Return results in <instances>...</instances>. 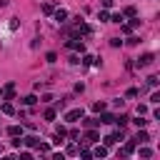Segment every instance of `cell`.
Returning a JSON list of instances; mask_svg holds the SVG:
<instances>
[{
  "label": "cell",
  "instance_id": "836d02e7",
  "mask_svg": "<svg viewBox=\"0 0 160 160\" xmlns=\"http://www.w3.org/2000/svg\"><path fill=\"white\" fill-rule=\"evenodd\" d=\"M0 100H2V90H0Z\"/></svg>",
  "mask_w": 160,
  "mask_h": 160
},
{
  "label": "cell",
  "instance_id": "f546056e",
  "mask_svg": "<svg viewBox=\"0 0 160 160\" xmlns=\"http://www.w3.org/2000/svg\"><path fill=\"white\" fill-rule=\"evenodd\" d=\"M80 158H85V160H88V158H92V152L85 148V150H80Z\"/></svg>",
  "mask_w": 160,
  "mask_h": 160
},
{
  "label": "cell",
  "instance_id": "9c48e42d",
  "mask_svg": "<svg viewBox=\"0 0 160 160\" xmlns=\"http://www.w3.org/2000/svg\"><path fill=\"white\" fill-rule=\"evenodd\" d=\"M92 155H95V158H105V155H108V148H102V145H98V148L92 150Z\"/></svg>",
  "mask_w": 160,
  "mask_h": 160
},
{
  "label": "cell",
  "instance_id": "7c38bea8",
  "mask_svg": "<svg viewBox=\"0 0 160 160\" xmlns=\"http://www.w3.org/2000/svg\"><path fill=\"white\" fill-rule=\"evenodd\" d=\"M120 30H122V32H125V35H130V32H132V30H135V28H132V25H130V22H122V25H120Z\"/></svg>",
  "mask_w": 160,
  "mask_h": 160
},
{
  "label": "cell",
  "instance_id": "ac0fdd59",
  "mask_svg": "<svg viewBox=\"0 0 160 160\" xmlns=\"http://www.w3.org/2000/svg\"><path fill=\"white\" fill-rule=\"evenodd\" d=\"M92 110H95V112H102V110H105V102H102V100H100V102H95V105H92Z\"/></svg>",
  "mask_w": 160,
  "mask_h": 160
},
{
  "label": "cell",
  "instance_id": "1f68e13d",
  "mask_svg": "<svg viewBox=\"0 0 160 160\" xmlns=\"http://www.w3.org/2000/svg\"><path fill=\"white\" fill-rule=\"evenodd\" d=\"M68 100H70V98H62V100H58V108H60V110H62V108H65V105H68Z\"/></svg>",
  "mask_w": 160,
  "mask_h": 160
},
{
  "label": "cell",
  "instance_id": "4dcf8cb0",
  "mask_svg": "<svg viewBox=\"0 0 160 160\" xmlns=\"http://www.w3.org/2000/svg\"><path fill=\"white\" fill-rule=\"evenodd\" d=\"M125 95H128V98H135V95H138V88H130V90H128Z\"/></svg>",
  "mask_w": 160,
  "mask_h": 160
},
{
  "label": "cell",
  "instance_id": "4316f807",
  "mask_svg": "<svg viewBox=\"0 0 160 160\" xmlns=\"http://www.w3.org/2000/svg\"><path fill=\"white\" fill-rule=\"evenodd\" d=\"M98 18H100V20H110V15H108V10H100V12H98Z\"/></svg>",
  "mask_w": 160,
  "mask_h": 160
},
{
  "label": "cell",
  "instance_id": "ba28073f",
  "mask_svg": "<svg viewBox=\"0 0 160 160\" xmlns=\"http://www.w3.org/2000/svg\"><path fill=\"white\" fill-rule=\"evenodd\" d=\"M95 140H100V135H98L95 130H88V132H85V142H95Z\"/></svg>",
  "mask_w": 160,
  "mask_h": 160
},
{
  "label": "cell",
  "instance_id": "277c9868",
  "mask_svg": "<svg viewBox=\"0 0 160 160\" xmlns=\"http://www.w3.org/2000/svg\"><path fill=\"white\" fill-rule=\"evenodd\" d=\"M22 142H25L28 148H38V145H40V138H35V135H28Z\"/></svg>",
  "mask_w": 160,
  "mask_h": 160
},
{
  "label": "cell",
  "instance_id": "8992f818",
  "mask_svg": "<svg viewBox=\"0 0 160 160\" xmlns=\"http://www.w3.org/2000/svg\"><path fill=\"white\" fill-rule=\"evenodd\" d=\"M8 132H10L12 138H22V128H20V125H10V128H8Z\"/></svg>",
  "mask_w": 160,
  "mask_h": 160
},
{
  "label": "cell",
  "instance_id": "5b68a950",
  "mask_svg": "<svg viewBox=\"0 0 160 160\" xmlns=\"http://www.w3.org/2000/svg\"><path fill=\"white\" fill-rule=\"evenodd\" d=\"M132 150H135V140H128V142H125V148H122V150H120V155H122V158H125V155H130V152H132Z\"/></svg>",
  "mask_w": 160,
  "mask_h": 160
},
{
  "label": "cell",
  "instance_id": "3957f363",
  "mask_svg": "<svg viewBox=\"0 0 160 160\" xmlns=\"http://www.w3.org/2000/svg\"><path fill=\"white\" fill-rule=\"evenodd\" d=\"M12 95H15V82H8L5 90H2V98L5 100H12Z\"/></svg>",
  "mask_w": 160,
  "mask_h": 160
},
{
  "label": "cell",
  "instance_id": "7402d4cb",
  "mask_svg": "<svg viewBox=\"0 0 160 160\" xmlns=\"http://www.w3.org/2000/svg\"><path fill=\"white\" fill-rule=\"evenodd\" d=\"M150 155H152L150 148H140V158H150Z\"/></svg>",
  "mask_w": 160,
  "mask_h": 160
},
{
  "label": "cell",
  "instance_id": "d4e9b609",
  "mask_svg": "<svg viewBox=\"0 0 160 160\" xmlns=\"http://www.w3.org/2000/svg\"><path fill=\"white\" fill-rule=\"evenodd\" d=\"M65 152H68V155H75V152H78V145H68Z\"/></svg>",
  "mask_w": 160,
  "mask_h": 160
},
{
  "label": "cell",
  "instance_id": "9a60e30c",
  "mask_svg": "<svg viewBox=\"0 0 160 160\" xmlns=\"http://www.w3.org/2000/svg\"><path fill=\"white\" fill-rule=\"evenodd\" d=\"M85 125L88 128H95V125H100V118H90V120H85Z\"/></svg>",
  "mask_w": 160,
  "mask_h": 160
},
{
  "label": "cell",
  "instance_id": "8fae6325",
  "mask_svg": "<svg viewBox=\"0 0 160 160\" xmlns=\"http://www.w3.org/2000/svg\"><path fill=\"white\" fill-rule=\"evenodd\" d=\"M145 140H150V138H148V132H145V130H140V132L135 135V142H145Z\"/></svg>",
  "mask_w": 160,
  "mask_h": 160
},
{
  "label": "cell",
  "instance_id": "5bb4252c",
  "mask_svg": "<svg viewBox=\"0 0 160 160\" xmlns=\"http://www.w3.org/2000/svg\"><path fill=\"white\" fill-rule=\"evenodd\" d=\"M158 82H160V80H158L155 75H150V78H148V88H158Z\"/></svg>",
  "mask_w": 160,
  "mask_h": 160
},
{
  "label": "cell",
  "instance_id": "4fadbf2b",
  "mask_svg": "<svg viewBox=\"0 0 160 160\" xmlns=\"http://www.w3.org/2000/svg\"><path fill=\"white\" fill-rule=\"evenodd\" d=\"M80 62H82V65H92V62H98V60H95V58H92V55H85V58H82V60H80Z\"/></svg>",
  "mask_w": 160,
  "mask_h": 160
},
{
  "label": "cell",
  "instance_id": "603a6c76",
  "mask_svg": "<svg viewBox=\"0 0 160 160\" xmlns=\"http://www.w3.org/2000/svg\"><path fill=\"white\" fill-rule=\"evenodd\" d=\"M122 18H125V15H122V12H115V15H112V18H110V20H112V22H122Z\"/></svg>",
  "mask_w": 160,
  "mask_h": 160
},
{
  "label": "cell",
  "instance_id": "f1b7e54d",
  "mask_svg": "<svg viewBox=\"0 0 160 160\" xmlns=\"http://www.w3.org/2000/svg\"><path fill=\"white\" fill-rule=\"evenodd\" d=\"M115 122H118V125H120V128H122V125H125V122H128V118H125V115H120V118H115Z\"/></svg>",
  "mask_w": 160,
  "mask_h": 160
},
{
  "label": "cell",
  "instance_id": "ffe728a7",
  "mask_svg": "<svg viewBox=\"0 0 160 160\" xmlns=\"http://www.w3.org/2000/svg\"><path fill=\"white\" fill-rule=\"evenodd\" d=\"M55 135H60V138H65V135H68V130H65L62 125H58V128H55Z\"/></svg>",
  "mask_w": 160,
  "mask_h": 160
},
{
  "label": "cell",
  "instance_id": "83f0119b",
  "mask_svg": "<svg viewBox=\"0 0 160 160\" xmlns=\"http://www.w3.org/2000/svg\"><path fill=\"white\" fill-rule=\"evenodd\" d=\"M100 122H115V118H112V115H102V118H100Z\"/></svg>",
  "mask_w": 160,
  "mask_h": 160
},
{
  "label": "cell",
  "instance_id": "44dd1931",
  "mask_svg": "<svg viewBox=\"0 0 160 160\" xmlns=\"http://www.w3.org/2000/svg\"><path fill=\"white\" fill-rule=\"evenodd\" d=\"M38 150H40L42 155H48V152H50V145H45V142H40V145H38Z\"/></svg>",
  "mask_w": 160,
  "mask_h": 160
},
{
  "label": "cell",
  "instance_id": "6da1fadb",
  "mask_svg": "<svg viewBox=\"0 0 160 160\" xmlns=\"http://www.w3.org/2000/svg\"><path fill=\"white\" fill-rule=\"evenodd\" d=\"M80 118H82V108H75V110H68L65 112V120L68 122H78Z\"/></svg>",
  "mask_w": 160,
  "mask_h": 160
},
{
  "label": "cell",
  "instance_id": "52a82bcc",
  "mask_svg": "<svg viewBox=\"0 0 160 160\" xmlns=\"http://www.w3.org/2000/svg\"><path fill=\"white\" fill-rule=\"evenodd\" d=\"M52 15H55L58 22H65V20H68V12H65V10H52Z\"/></svg>",
  "mask_w": 160,
  "mask_h": 160
},
{
  "label": "cell",
  "instance_id": "e0dca14e",
  "mask_svg": "<svg viewBox=\"0 0 160 160\" xmlns=\"http://www.w3.org/2000/svg\"><path fill=\"white\" fill-rule=\"evenodd\" d=\"M22 102H25V105H35V102H38V98H35V95H28Z\"/></svg>",
  "mask_w": 160,
  "mask_h": 160
},
{
  "label": "cell",
  "instance_id": "d6986e66",
  "mask_svg": "<svg viewBox=\"0 0 160 160\" xmlns=\"http://www.w3.org/2000/svg\"><path fill=\"white\" fill-rule=\"evenodd\" d=\"M45 120H55V110H52V108L45 110Z\"/></svg>",
  "mask_w": 160,
  "mask_h": 160
},
{
  "label": "cell",
  "instance_id": "d6a6232c",
  "mask_svg": "<svg viewBox=\"0 0 160 160\" xmlns=\"http://www.w3.org/2000/svg\"><path fill=\"white\" fill-rule=\"evenodd\" d=\"M102 8L108 10V8H112V0H102Z\"/></svg>",
  "mask_w": 160,
  "mask_h": 160
},
{
  "label": "cell",
  "instance_id": "2e32d148",
  "mask_svg": "<svg viewBox=\"0 0 160 160\" xmlns=\"http://www.w3.org/2000/svg\"><path fill=\"white\" fill-rule=\"evenodd\" d=\"M52 10H55V8H52L50 2H45V5H42V12H45V15H52Z\"/></svg>",
  "mask_w": 160,
  "mask_h": 160
},
{
  "label": "cell",
  "instance_id": "7a4b0ae2",
  "mask_svg": "<svg viewBox=\"0 0 160 160\" xmlns=\"http://www.w3.org/2000/svg\"><path fill=\"white\" fill-rule=\"evenodd\" d=\"M152 60H155V55L152 52H145V55L138 58V68H148V65H152Z\"/></svg>",
  "mask_w": 160,
  "mask_h": 160
},
{
  "label": "cell",
  "instance_id": "cb8c5ba5",
  "mask_svg": "<svg viewBox=\"0 0 160 160\" xmlns=\"http://www.w3.org/2000/svg\"><path fill=\"white\" fill-rule=\"evenodd\" d=\"M132 122H135V125H138V128H142V125H145V122H148V120H145V118H142V115H138V120H132Z\"/></svg>",
  "mask_w": 160,
  "mask_h": 160
},
{
  "label": "cell",
  "instance_id": "30bf717a",
  "mask_svg": "<svg viewBox=\"0 0 160 160\" xmlns=\"http://www.w3.org/2000/svg\"><path fill=\"white\" fill-rule=\"evenodd\" d=\"M2 112H5V115H12V112H15L12 102H8V100H5V102H2Z\"/></svg>",
  "mask_w": 160,
  "mask_h": 160
},
{
  "label": "cell",
  "instance_id": "484cf974",
  "mask_svg": "<svg viewBox=\"0 0 160 160\" xmlns=\"http://www.w3.org/2000/svg\"><path fill=\"white\" fill-rule=\"evenodd\" d=\"M122 15H128V18H132V15H135V8H132V5H130V8H125V12H122Z\"/></svg>",
  "mask_w": 160,
  "mask_h": 160
}]
</instances>
